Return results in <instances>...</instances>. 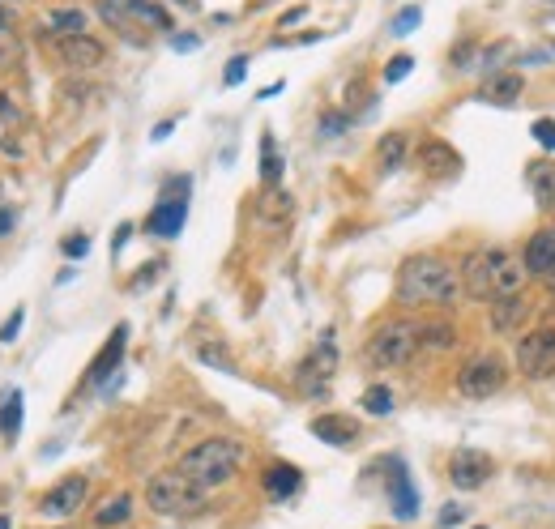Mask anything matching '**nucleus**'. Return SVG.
Returning <instances> with one entry per match:
<instances>
[{
	"mask_svg": "<svg viewBox=\"0 0 555 529\" xmlns=\"http://www.w3.org/2000/svg\"><path fill=\"white\" fill-rule=\"evenodd\" d=\"M124 342H129V325H116L111 338L103 342V350L94 355V363L86 367V384H103L107 376H116V367L124 359Z\"/></svg>",
	"mask_w": 555,
	"mask_h": 529,
	"instance_id": "15",
	"label": "nucleus"
},
{
	"mask_svg": "<svg viewBox=\"0 0 555 529\" xmlns=\"http://www.w3.org/2000/svg\"><path fill=\"white\" fill-rule=\"evenodd\" d=\"M171 47H176V52H197L201 39L197 35H176V39H171Z\"/></svg>",
	"mask_w": 555,
	"mask_h": 529,
	"instance_id": "43",
	"label": "nucleus"
},
{
	"mask_svg": "<svg viewBox=\"0 0 555 529\" xmlns=\"http://www.w3.org/2000/svg\"><path fill=\"white\" fill-rule=\"evenodd\" d=\"M94 521H99L103 529L129 525V521H133V495H129V491H120V495H111V500H103L99 512H94Z\"/></svg>",
	"mask_w": 555,
	"mask_h": 529,
	"instance_id": "24",
	"label": "nucleus"
},
{
	"mask_svg": "<svg viewBox=\"0 0 555 529\" xmlns=\"http://www.w3.org/2000/svg\"><path fill=\"white\" fill-rule=\"evenodd\" d=\"M521 90H526V82H521V73H496L487 77V82L479 86V103H496V107H509L521 99Z\"/></svg>",
	"mask_w": 555,
	"mask_h": 529,
	"instance_id": "20",
	"label": "nucleus"
},
{
	"mask_svg": "<svg viewBox=\"0 0 555 529\" xmlns=\"http://www.w3.org/2000/svg\"><path fill=\"white\" fill-rule=\"evenodd\" d=\"M419 22H423V9H419V5H410V9H402L398 18L389 22V35H398V39H402V35H410V30H415Z\"/></svg>",
	"mask_w": 555,
	"mask_h": 529,
	"instance_id": "34",
	"label": "nucleus"
},
{
	"mask_svg": "<svg viewBox=\"0 0 555 529\" xmlns=\"http://www.w3.org/2000/svg\"><path fill=\"white\" fill-rule=\"evenodd\" d=\"M419 350H423V320L393 316V320H385V325L372 329L363 355H368L376 367H406V363H415Z\"/></svg>",
	"mask_w": 555,
	"mask_h": 529,
	"instance_id": "4",
	"label": "nucleus"
},
{
	"mask_svg": "<svg viewBox=\"0 0 555 529\" xmlns=\"http://www.w3.org/2000/svg\"><path fill=\"white\" fill-rule=\"evenodd\" d=\"M479 529H483V525H479Z\"/></svg>",
	"mask_w": 555,
	"mask_h": 529,
	"instance_id": "49",
	"label": "nucleus"
},
{
	"mask_svg": "<svg viewBox=\"0 0 555 529\" xmlns=\"http://www.w3.org/2000/svg\"><path fill=\"white\" fill-rule=\"evenodd\" d=\"M86 495H90V483H86V478H82V474H69V478H60V483L43 495L39 512H43V517L65 521V517H73V512H82Z\"/></svg>",
	"mask_w": 555,
	"mask_h": 529,
	"instance_id": "11",
	"label": "nucleus"
},
{
	"mask_svg": "<svg viewBox=\"0 0 555 529\" xmlns=\"http://www.w3.org/2000/svg\"><path fill=\"white\" fill-rule=\"evenodd\" d=\"M363 410L376 414V419H385V414H393V393H389V384H372V389L363 393Z\"/></svg>",
	"mask_w": 555,
	"mask_h": 529,
	"instance_id": "32",
	"label": "nucleus"
},
{
	"mask_svg": "<svg viewBox=\"0 0 555 529\" xmlns=\"http://www.w3.org/2000/svg\"><path fill=\"white\" fill-rule=\"evenodd\" d=\"M312 436L333 448H351L359 440V423L346 414H321V419H312Z\"/></svg>",
	"mask_w": 555,
	"mask_h": 529,
	"instance_id": "16",
	"label": "nucleus"
},
{
	"mask_svg": "<svg viewBox=\"0 0 555 529\" xmlns=\"http://www.w3.org/2000/svg\"><path fill=\"white\" fill-rule=\"evenodd\" d=\"M244 73H248V56H235V60L227 64V73H222V86H240Z\"/></svg>",
	"mask_w": 555,
	"mask_h": 529,
	"instance_id": "39",
	"label": "nucleus"
},
{
	"mask_svg": "<svg viewBox=\"0 0 555 529\" xmlns=\"http://www.w3.org/2000/svg\"><path fill=\"white\" fill-rule=\"evenodd\" d=\"M517 372L526 380H551L555 376V329H530L517 342Z\"/></svg>",
	"mask_w": 555,
	"mask_h": 529,
	"instance_id": "8",
	"label": "nucleus"
},
{
	"mask_svg": "<svg viewBox=\"0 0 555 529\" xmlns=\"http://www.w3.org/2000/svg\"><path fill=\"white\" fill-rule=\"evenodd\" d=\"M205 495L197 483H188L180 470H163L146 483V504L158 512V517H188V512L205 508Z\"/></svg>",
	"mask_w": 555,
	"mask_h": 529,
	"instance_id": "5",
	"label": "nucleus"
},
{
	"mask_svg": "<svg viewBox=\"0 0 555 529\" xmlns=\"http://www.w3.org/2000/svg\"><path fill=\"white\" fill-rule=\"evenodd\" d=\"M333 372H338V346H333V333H325V338L312 346V355L299 363L295 380H299V389H304L308 397H321L329 389V376Z\"/></svg>",
	"mask_w": 555,
	"mask_h": 529,
	"instance_id": "9",
	"label": "nucleus"
},
{
	"mask_svg": "<svg viewBox=\"0 0 555 529\" xmlns=\"http://www.w3.org/2000/svg\"><path fill=\"white\" fill-rule=\"evenodd\" d=\"M547 286H551V291H555V278H551V282H547Z\"/></svg>",
	"mask_w": 555,
	"mask_h": 529,
	"instance_id": "48",
	"label": "nucleus"
},
{
	"mask_svg": "<svg viewBox=\"0 0 555 529\" xmlns=\"http://www.w3.org/2000/svg\"><path fill=\"white\" fill-rule=\"evenodd\" d=\"M453 346H457V329L449 320H423V350L444 355V350H453Z\"/></svg>",
	"mask_w": 555,
	"mask_h": 529,
	"instance_id": "28",
	"label": "nucleus"
},
{
	"mask_svg": "<svg viewBox=\"0 0 555 529\" xmlns=\"http://www.w3.org/2000/svg\"><path fill=\"white\" fill-rule=\"evenodd\" d=\"M457 269L436 252H415L398 265V303L423 308V303H453Z\"/></svg>",
	"mask_w": 555,
	"mask_h": 529,
	"instance_id": "1",
	"label": "nucleus"
},
{
	"mask_svg": "<svg viewBox=\"0 0 555 529\" xmlns=\"http://www.w3.org/2000/svg\"><path fill=\"white\" fill-rule=\"evenodd\" d=\"M60 248H65L69 261H77V256H86V252H90V235L73 231V235H65V244H60Z\"/></svg>",
	"mask_w": 555,
	"mask_h": 529,
	"instance_id": "37",
	"label": "nucleus"
},
{
	"mask_svg": "<svg viewBox=\"0 0 555 529\" xmlns=\"http://www.w3.org/2000/svg\"><path fill=\"white\" fill-rule=\"evenodd\" d=\"M188 188H193V180H188V175H176V180L163 184V192H158V205H154L150 218H146V231L150 235L176 239L184 231V222H188Z\"/></svg>",
	"mask_w": 555,
	"mask_h": 529,
	"instance_id": "6",
	"label": "nucleus"
},
{
	"mask_svg": "<svg viewBox=\"0 0 555 529\" xmlns=\"http://www.w3.org/2000/svg\"><path fill=\"white\" fill-rule=\"evenodd\" d=\"M22 111H18V103L9 99V94H0V124H9V120H18Z\"/></svg>",
	"mask_w": 555,
	"mask_h": 529,
	"instance_id": "41",
	"label": "nucleus"
},
{
	"mask_svg": "<svg viewBox=\"0 0 555 529\" xmlns=\"http://www.w3.org/2000/svg\"><path fill=\"white\" fill-rule=\"evenodd\" d=\"M410 69H415V60H410V56H393V60L385 64V82H389V86H393V82H402V77H406Z\"/></svg>",
	"mask_w": 555,
	"mask_h": 529,
	"instance_id": "36",
	"label": "nucleus"
},
{
	"mask_svg": "<svg viewBox=\"0 0 555 529\" xmlns=\"http://www.w3.org/2000/svg\"><path fill=\"white\" fill-rule=\"evenodd\" d=\"M129 235H133V227H120V231H116V239H111V252H120V248H124V239H129Z\"/></svg>",
	"mask_w": 555,
	"mask_h": 529,
	"instance_id": "45",
	"label": "nucleus"
},
{
	"mask_svg": "<svg viewBox=\"0 0 555 529\" xmlns=\"http://www.w3.org/2000/svg\"><path fill=\"white\" fill-rule=\"evenodd\" d=\"M240 466H244V444L231 436H210L197 448H188L176 470L188 483H197L201 491H214V487H227L231 478L240 474Z\"/></svg>",
	"mask_w": 555,
	"mask_h": 529,
	"instance_id": "3",
	"label": "nucleus"
},
{
	"mask_svg": "<svg viewBox=\"0 0 555 529\" xmlns=\"http://www.w3.org/2000/svg\"><path fill=\"white\" fill-rule=\"evenodd\" d=\"M13 231V205H0V239Z\"/></svg>",
	"mask_w": 555,
	"mask_h": 529,
	"instance_id": "44",
	"label": "nucleus"
},
{
	"mask_svg": "<svg viewBox=\"0 0 555 529\" xmlns=\"http://www.w3.org/2000/svg\"><path fill=\"white\" fill-rule=\"evenodd\" d=\"M261 487L269 500H291V495L304 487V474H299V466H287V461H274L265 474H261Z\"/></svg>",
	"mask_w": 555,
	"mask_h": 529,
	"instance_id": "18",
	"label": "nucleus"
},
{
	"mask_svg": "<svg viewBox=\"0 0 555 529\" xmlns=\"http://www.w3.org/2000/svg\"><path fill=\"white\" fill-rule=\"evenodd\" d=\"M22 406H26L22 389H9V393H5V402H0V436H5L9 444L22 436Z\"/></svg>",
	"mask_w": 555,
	"mask_h": 529,
	"instance_id": "25",
	"label": "nucleus"
},
{
	"mask_svg": "<svg viewBox=\"0 0 555 529\" xmlns=\"http://www.w3.org/2000/svg\"><path fill=\"white\" fill-rule=\"evenodd\" d=\"M419 167L432 175V180H453V175L462 171V154H457L449 141L432 137V141H423V146H419Z\"/></svg>",
	"mask_w": 555,
	"mask_h": 529,
	"instance_id": "13",
	"label": "nucleus"
},
{
	"mask_svg": "<svg viewBox=\"0 0 555 529\" xmlns=\"http://www.w3.org/2000/svg\"><path fill=\"white\" fill-rule=\"evenodd\" d=\"M521 265H526V278H538V282L555 278V227H543V231H534L526 239Z\"/></svg>",
	"mask_w": 555,
	"mask_h": 529,
	"instance_id": "12",
	"label": "nucleus"
},
{
	"mask_svg": "<svg viewBox=\"0 0 555 529\" xmlns=\"http://www.w3.org/2000/svg\"><path fill=\"white\" fill-rule=\"evenodd\" d=\"M526 316H530V303L521 299V291L491 299V312H487L491 333H513V329H521V320H526Z\"/></svg>",
	"mask_w": 555,
	"mask_h": 529,
	"instance_id": "17",
	"label": "nucleus"
},
{
	"mask_svg": "<svg viewBox=\"0 0 555 529\" xmlns=\"http://www.w3.org/2000/svg\"><path fill=\"white\" fill-rule=\"evenodd\" d=\"M99 18H103L107 26H116L124 39H133V43H146V39H141V26L129 18V9H124L120 0H103V5H99Z\"/></svg>",
	"mask_w": 555,
	"mask_h": 529,
	"instance_id": "26",
	"label": "nucleus"
},
{
	"mask_svg": "<svg viewBox=\"0 0 555 529\" xmlns=\"http://www.w3.org/2000/svg\"><path fill=\"white\" fill-rule=\"evenodd\" d=\"M462 286L470 299H500V295H517L526 282V265H517V256L509 248H479L462 261Z\"/></svg>",
	"mask_w": 555,
	"mask_h": 529,
	"instance_id": "2",
	"label": "nucleus"
},
{
	"mask_svg": "<svg viewBox=\"0 0 555 529\" xmlns=\"http://www.w3.org/2000/svg\"><path fill=\"white\" fill-rule=\"evenodd\" d=\"M406 154H410V133H385V137H380V146H376V167H380V175L402 171Z\"/></svg>",
	"mask_w": 555,
	"mask_h": 529,
	"instance_id": "21",
	"label": "nucleus"
},
{
	"mask_svg": "<svg viewBox=\"0 0 555 529\" xmlns=\"http://www.w3.org/2000/svg\"><path fill=\"white\" fill-rule=\"evenodd\" d=\"M56 56L69 64V69H99L107 47L94 35H73V39H56Z\"/></svg>",
	"mask_w": 555,
	"mask_h": 529,
	"instance_id": "14",
	"label": "nucleus"
},
{
	"mask_svg": "<svg viewBox=\"0 0 555 529\" xmlns=\"http://www.w3.org/2000/svg\"><path fill=\"white\" fill-rule=\"evenodd\" d=\"M171 128H176V120H163V124L154 128V141H167V133H171Z\"/></svg>",
	"mask_w": 555,
	"mask_h": 529,
	"instance_id": "46",
	"label": "nucleus"
},
{
	"mask_svg": "<svg viewBox=\"0 0 555 529\" xmlns=\"http://www.w3.org/2000/svg\"><path fill=\"white\" fill-rule=\"evenodd\" d=\"M0 529H9V517H0Z\"/></svg>",
	"mask_w": 555,
	"mask_h": 529,
	"instance_id": "47",
	"label": "nucleus"
},
{
	"mask_svg": "<svg viewBox=\"0 0 555 529\" xmlns=\"http://www.w3.org/2000/svg\"><path fill=\"white\" fill-rule=\"evenodd\" d=\"M86 13L82 9H52V13H47V18H43V30H47V35H52V43L56 39H73V35H86Z\"/></svg>",
	"mask_w": 555,
	"mask_h": 529,
	"instance_id": "22",
	"label": "nucleus"
},
{
	"mask_svg": "<svg viewBox=\"0 0 555 529\" xmlns=\"http://www.w3.org/2000/svg\"><path fill=\"white\" fill-rule=\"evenodd\" d=\"M197 359L210 363V367H222V372H235V363L222 355V350H214V346H197Z\"/></svg>",
	"mask_w": 555,
	"mask_h": 529,
	"instance_id": "38",
	"label": "nucleus"
},
{
	"mask_svg": "<svg viewBox=\"0 0 555 529\" xmlns=\"http://www.w3.org/2000/svg\"><path fill=\"white\" fill-rule=\"evenodd\" d=\"M287 218H291V192H282V188H265L261 222H269V227H287Z\"/></svg>",
	"mask_w": 555,
	"mask_h": 529,
	"instance_id": "27",
	"label": "nucleus"
},
{
	"mask_svg": "<svg viewBox=\"0 0 555 529\" xmlns=\"http://www.w3.org/2000/svg\"><path fill=\"white\" fill-rule=\"evenodd\" d=\"M22 325H26V312H22V308H13V316L5 320V325H0V346H9L13 338H18Z\"/></svg>",
	"mask_w": 555,
	"mask_h": 529,
	"instance_id": "35",
	"label": "nucleus"
},
{
	"mask_svg": "<svg viewBox=\"0 0 555 529\" xmlns=\"http://www.w3.org/2000/svg\"><path fill=\"white\" fill-rule=\"evenodd\" d=\"M534 197L543 210H555V167L543 163V167H534Z\"/></svg>",
	"mask_w": 555,
	"mask_h": 529,
	"instance_id": "31",
	"label": "nucleus"
},
{
	"mask_svg": "<svg viewBox=\"0 0 555 529\" xmlns=\"http://www.w3.org/2000/svg\"><path fill=\"white\" fill-rule=\"evenodd\" d=\"M346 128H351V116H342V111H325L321 124H316V133H321L325 141H333L338 133H346Z\"/></svg>",
	"mask_w": 555,
	"mask_h": 529,
	"instance_id": "33",
	"label": "nucleus"
},
{
	"mask_svg": "<svg viewBox=\"0 0 555 529\" xmlns=\"http://www.w3.org/2000/svg\"><path fill=\"white\" fill-rule=\"evenodd\" d=\"M124 9H129V18L137 22V26H150V30H171V13L158 5V0H120Z\"/></svg>",
	"mask_w": 555,
	"mask_h": 529,
	"instance_id": "23",
	"label": "nucleus"
},
{
	"mask_svg": "<svg viewBox=\"0 0 555 529\" xmlns=\"http://www.w3.org/2000/svg\"><path fill=\"white\" fill-rule=\"evenodd\" d=\"M491 474H496V461L479 453V448H457L449 457V483L457 491H479Z\"/></svg>",
	"mask_w": 555,
	"mask_h": 529,
	"instance_id": "10",
	"label": "nucleus"
},
{
	"mask_svg": "<svg viewBox=\"0 0 555 529\" xmlns=\"http://www.w3.org/2000/svg\"><path fill=\"white\" fill-rule=\"evenodd\" d=\"M509 380V367H504L500 355H470L462 367H457V393L470 397V402H487L496 397Z\"/></svg>",
	"mask_w": 555,
	"mask_h": 529,
	"instance_id": "7",
	"label": "nucleus"
},
{
	"mask_svg": "<svg viewBox=\"0 0 555 529\" xmlns=\"http://www.w3.org/2000/svg\"><path fill=\"white\" fill-rule=\"evenodd\" d=\"M278 180H282L278 141H274V133H265V137H261V184H265V188H278Z\"/></svg>",
	"mask_w": 555,
	"mask_h": 529,
	"instance_id": "30",
	"label": "nucleus"
},
{
	"mask_svg": "<svg viewBox=\"0 0 555 529\" xmlns=\"http://www.w3.org/2000/svg\"><path fill=\"white\" fill-rule=\"evenodd\" d=\"M18 47H22V39H18V22H13V13H9L5 5H0V69L18 60Z\"/></svg>",
	"mask_w": 555,
	"mask_h": 529,
	"instance_id": "29",
	"label": "nucleus"
},
{
	"mask_svg": "<svg viewBox=\"0 0 555 529\" xmlns=\"http://www.w3.org/2000/svg\"><path fill=\"white\" fill-rule=\"evenodd\" d=\"M389 500H393V512H398L402 521H410L419 512V495H415V483H410V474L402 461H393V478H389Z\"/></svg>",
	"mask_w": 555,
	"mask_h": 529,
	"instance_id": "19",
	"label": "nucleus"
},
{
	"mask_svg": "<svg viewBox=\"0 0 555 529\" xmlns=\"http://www.w3.org/2000/svg\"><path fill=\"white\" fill-rule=\"evenodd\" d=\"M534 137L543 150H555V120H534Z\"/></svg>",
	"mask_w": 555,
	"mask_h": 529,
	"instance_id": "40",
	"label": "nucleus"
},
{
	"mask_svg": "<svg viewBox=\"0 0 555 529\" xmlns=\"http://www.w3.org/2000/svg\"><path fill=\"white\" fill-rule=\"evenodd\" d=\"M457 521H462V508H457V504H444V508H440V529H449V525H457Z\"/></svg>",
	"mask_w": 555,
	"mask_h": 529,
	"instance_id": "42",
	"label": "nucleus"
}]
</instances>
